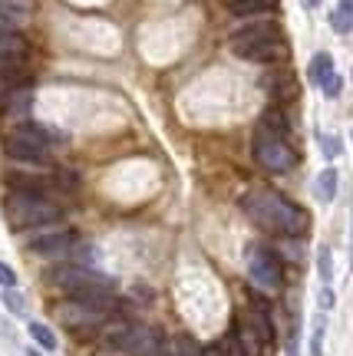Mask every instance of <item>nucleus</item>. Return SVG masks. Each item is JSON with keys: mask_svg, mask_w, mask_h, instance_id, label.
I'll list each match as a JSON object with an SVG mask.
<instances>
[{"mask_svg": "<svg viewBox=\"0 0 353 356\" xmlns=\"http://www.w3.org/2000/svg\"><path fill=\"white\" fill-rule=\"evenodd\" d=\"M241 211L251 218L258 228L281 234V238H301L311 228V215L304 211L301 204H294L290 198H284L281 191H248L241 198Z\"/></svg>", "mask_w": 353, "mask_h": 356, "instance_id": "obj_1", "label": "nucleus"}, {"mask_svg": "<svg viewBox=\"0 0 353 356\" xmlns=\"http://www.w3.org/2000/svg\"><path fill=\"white\" fill-rule=\"evenodd\" d=\"M3 211H7V225L13 231L47 228V225L63 218L60 204L50 202L47 195H37V191H13L10 198L3 202Z\"/></svg>", "mask_w": 353, "mask_h": 356, "instance_id": "obj_2", "label": "nucleus"}, {"mask_svg": "<svg viewBox=\"0 0 353 356\" xmlns=\"http://www.w3.org/2000/svg\"><path fill=\"white\" fill-rule=\"evenodd\" d=\"M50 145L53 136L43 126H17L7 136V155L13 162H26V165H43L50 162Z\"/></svg>", "mask_w": 353, "mask_h": 356, "instance_id": "obj_3", "label": "nucleus"}, {"mask_svg": "<svg viewBox=\"0 0 353 356\" xmlns=\"http://www.w3.org/2000/svg\"><path fill=\"white\" fill-rule=\"evenodd\" d=\"M254 159L258 165L271 172V175H284L297 165V152L290 149L281 136H271V132H261L258 129V139H254Z\"/></svg>", "mask_w": 353, "mask_h": 356, "instance_id": "obj_4", "label": "nucleus"}, {"mask_svg": "<svg viewBox=\"0 0 353 356\" xmlns=\"http://www.w3.org/2000/svg\"><path fill=\"white\" fill-rule=\"evenodd\" d=\"M53 284L63 287L70 297L73 293H86V291H113L116 293V280L100 274V270H89V267H79V264H66L53 274Z\"/></svg>", "mask_w": 353, "mask_h": 356, "instance_id": "obj_5", "label": "nucleus"}, {"mask_svg": "<svg viewBox=\"0 0 353 356\" xmlns=\"http://www.w3.org/2000/svg\"><path fill=\"white\" fill-rule=\"evenodd\" d=\"M248 274L258 287H265V291H278L281 284H284V267H281V257L265 248V244H251L248 248Z\"/></svg>", "mask_w": 353, "mask_h": 356, "instance_id": "obj_6", "label": "nucleus"}, {"mask_svg": "<svg viewBox=\"0 0 353 356\" xmlns=\"http://www.w3.org/2000/svg\"><path fill=\"white\" fill-rule=\"evenodd\" d=\"M56 317L63 320L66 327H106V323L113 320V314H106V310H93V307H86V304L70 300V304L56 307Z\"/></svg>", "mask_w": 353, "mask_h": 356, "instance_id": "obj_7", "label": "nucleus"}, {"mask_svg": "<svg viewBox=\"0 0 353 356\" xmlns=\"http://www.w3.org/2000/svg\"><path fill=\"white\" fill-rule=\"evenodd\" d=\"M235 343H238L241 356H265L267 353V343L261 340V333L254 330V323L248 314H238V317H235Z\"/></svg>", "mask_w": 353, "mask_h": 356, "instance_id": "obj_8", "label": "nucleus"}, {"mask_svg": "<svg viewBox=\"0 0 353 356\" xmlns=\"http://www.w3.org/2000/svg\"><path fill=\"white\" fill-rule=\"evenodd\" d=\"M265 40H278V24L271 20H261V24H251V26H241L231 33V53H241L254 47V43H265Z\"/></svg>", "mask_w": 353, "mask_h": 356, "instance_id": "obj_9", "label": "nucleus"}, {"mask_svg": "<svg viewBox=\"0 0 353 356\" xmlns=\"http://www.w3.org/2000/svg\"><path fill=\"white\" fill-rule=\"evenodd\" d=\"M73 248V234L70 231H56V234H43L37 241H30V251L40 257H63Z\"/></svg>", "mask_w": 353, "mask_h": 356, "instance_id": "obj_10", "label": "nucleus"}, {"mask_svg": "<svg viewBox=\"0 0 353 356\" xmlns=\"http://www.w3.org/2000/svg\"><path fill=\"white\" fill-rule=\"evenodd\" d=\"M241 60H251V63H274V60H284L288 56V43L284 40H265V43H254L248 50L238 53Z\"/></svg>", "mask_w": 353, "mask_h": 356, "instance_id": "obj_11", "label": "nucleus"}, {"mask_svg": "<svg viewBox=\"0 0 353 356\" xmlns=\"http://www.w3.org/2000/svg\"><path fill=\"white\" fill-rule=\"evenodd\" d=\"M30 0H0V30H17L30 20Z\"/></svg>", "mask_w": 353, "mask_h": 356, "instance_id": "obj_12", "label": "nucleus"}, {"mask_svg": "<svg viewBox=\"0 0 353 356\" xmlns=\"http://www.w3.org/2000/svg\"><path fill=\"white\" fill-rule=\"evenodd\" d=\"M30 102H33V89H30V83L13 86L10 92L0 96V113L3 115H24L26 109H30Z\"/></svg>", "mask_w": 353, "mask_h": 356, "instance_id": "obj_13", "label": "nucleus"}, {"mask_svg": "<svg viewBox=\"0 0 353 356\" xmlns=\"http://www.w3.org/2000/svg\"><path fill=\"white\" fill-rule=\"evenodd\" d=\"M26 83V63L24 56H0V86L3 92H10L13 86Z\"/></svg>", "mask_w": 353, "mask_h": 356, "instance_id": "obj_14", "label": "nucleus"}, {"mask_svg": "<svg viewBox=\"0 0 353 356\" xmlns=\"http://www.w3.org/2000/svg\"><path fill=\"white\" fill-rule=\"evenodd\" d=\"M26 53H30V43H26L24 33L0 30V56H26Z\"/></svg>", "mask_w": 353, "mask_h": 356, "instance_id": "obj_15", "label": "nucleus"}, {"mask_svg": "<svg viewBox=\"0 0 353 356\" xmlns=\"http://www.w3.org/2000/svg\"><path fill=\"white\" fill-rule=\"evenodd\" d=\"M337 168H324L320 175H317V181H314V195L320 198V202L327 204V202H334L337 198Z\"/></svg>", "mask_w": 353, "mask_h": 356, "instance_id": "obj_16", "label": "nucleus"}, {"mask_svg": "<svg viewBox=\"0 0 353 356\" xmlns=\"http://www.w3.org/2000/svg\"><path fill=\"white\" fill-rule=\"evenodd\" d=\"M330 73H337V70H334V60H330V53H317L314 60H311V66H307V79H311L314 86H324Z\"/></svg>", "mask_w": 353, "mask_h": 356, "instance_id": "obj_17", "label": "nucleus"}, {"mask_svg": "<svg viewBox=\"0 0 353 356\" xmlns=\"http://www.w3.org/2000/svg\"><path fill=\"white\" fill-rule=\"evenodd\" d=\"M258 129L261 132H271V136H288V119H284V113H281L278 106H271V109H265V115H261V122H258Z\"/></svg>", "mask_w": 353, "mask_h": 356, "instance_id": "obj_18", "label": "nucleus"}, {"mask_svg": "<svg viewBox=\"0 0 353 356\" xmlns=\"http://www.w3.org/2000/svg\"><path fill=\"white\" fill-rule=\"evenodd\" d=\"M330 26H334L337 33H350L353 30V0H340V3H337V10L330 13Z\"/></svg>", "mask_w": 353, "mask_h": 356, "instance_id": "obj_19", "label": "nucleus"}, {"mask_svg": "<svg viewBox=\"0 0 353 356\" xmlns=\"http://www.w3.org/2000/svg\"><path fill=\"white\" fill-rule=\"evenodd\" d=\"M278 0H235V3H228L235 17H251V13H267L274 7Z\"/></svg>", "mask_w": 353, "mask_h": 356, "instance_id": "obj_20", "label": "nucleus"}, {"mask_svg": "<svg viewBox=\"0 0 353 356\" xmlns=\"http://www.w3.org/2000/svg\"><path fill=\"white\" fill-rule=\"evenodd\" d=\"M26 330H30V337H33V343L37 346H43V350H56V333H53L50 327H43L40 320H33Z\"/></svg>", "mask_w": 353, "mask_h": 356, "instance_id": "obj_21", "label": "nucleus"}, {"mask_svg": "<svg viewBox=\"0 0 353 356\" xmlns=\"http://www.w3.org/2000/svg\"><path fill=\"white\" fill-rule=\"evenodd\" d=\"M324 327H327V317L320 314L314 320V340H311V356H324Z\"/></svg>", "mask_w": 353, "mask_h": 356, "instance_id": "obj_22", "label": "nucleus"}, {"mask_svg": "<svg viewBox=\"0 0 353 356\" xmlns=\"http://www.w3.org/2000/svg\"><path fill=\"white\" fill-rule=\"evenodd\" d=\"M317 267H320V280L330 284V277H334V257H330V248H320V251H317Z\"/></svg>", "mask_w": 353, "mask_h": 356, "instance_id": "obj_23", "label": "nucleus"}, {"mask_svg": "<svg viewBox=\"0 0 353 356\" xmlns=\"http://www.w3.org/2000/svg\"><path fill=\"white\" fill-rule=\"evenodd\" d=\"M3 304H7V310H13V314H26V304H24V297L17 293V287H7V293H3Z\"/></svg>", "mask_w": 353, "mask_h": 356, "instance_id": "obj_24", "label": "nucleus"}, {"mask_svg": "<svg viewBox=\"0 0 353 356\" xmlns=\"http://www.w3.org/2000/svg\"><path fill=\"white\" fill-rule=\"evenodd\" d=\"M324 96H327V99H337V96H340V89H343V79L337 76V73H330L327 76V83H324Z\"/></svg>", "mask_w": 353, "mask_h": 356, "instance_id": "obj_25", "label": "nucleus"}, {"mask_svg": "<svg viewBox=\"0 0 353 356\" xmlns=\"http://www.w3.org/2000/svg\"><path fill=\"white\" fill-rule=\"evenodd\" d=\"M178 350H182V356H202V346L191 337H178Z\"/></svg>", "mask_w": 353, "mask_h": 356, "instance_id": "obj_26", "label": "nucleus"}, {"mask_svg": "<svg viewBox=\"0 0 353 356\" xmlns=\"http://www.w3.org/2000/svg\"><path fill=\"white\" fill-rule=\"evenodd\" d=\"M320 145H324V155H327V159H337V155H340V139H334V136H324Z\"/></svg>", "mask_w": 353, "mask_h": 356, "instance_id": "obj_27", "label": "nucleus"}, {"mask_svg": "<svg viewBox=\"0 0 353 356\" xmlns=\"http://www.w3.org/2000/svg\"><path fill=\"white\" fill-rule=\"evenodd\" d=\"M0 284L3 287H17V274H13V267H7L0 261Z\"/></svg>", "mask_w": 353, "mask_h": 356, "instance_id": "obj_28", "label": "nucleus"}, {"mask_svg": "<svg viewBox=\"0 0 353 356\" xmlns=\"http://www.w3.org/2000/svg\"><path fill=\"white\" fill-rule=\"evenodd\" d=\"M320 307L327 310V307H334V291H330L327 284H324V291H320Z\"/></svg>", "mask_w": 353, "mask_h": 356, "instance_id": "obj_29", "label": "nucleus"}, {"mask_svg": "<svg viewBox=\"0 0 353 356\" xmlns=\"http://www.w3.org/2000/svg\"><path fill=\"white\" fill-rule=\"evenodd\" d=\"M350 264H353V225H350Z\"/></svg>", "mask_w": 353, "mask_h": 356, "instance_id": "obj_30", "label": "nucleus"}, {"mask_svg": "<svg viewBox=\"0 0 353 356\" xmlns=\"http://www.w3.org/2000/svg\"><path fill=\"white\" fill-rule=\"evenodd\" d=\"M149 356H172V353H165V346H162V350H155V353H149Z\"/></svg>", "mask_w": 353, "mask_h": 356, "instance_id": "obj_31", "label": "nucleus"}, {"mask_svg": "<svg viewBox=\"0 0 353 356\" xmlns=\"http://www.w3.org/2000/svg\"><path fill=\"white\" fill-rule=\"evenodd\" d=\"M304 3H307V7H317V3H320V0H304Z\"/></svg>", "mask_w": 353, "mask_h": 356, "instance_id": "obj_32", "label": "nucleus"}, {"mask_svg": "<svg viewBox=\"0 0 353 356\" xmlns=\"http://www.w3.org/2000/svg\"><path fill=\"white\" fill-rule=\"evenodd\" d=\"M26 356H43V353H40V350H30V353H26Z\"/></svg>", "mask_w": 353, "mask_h": 356, "instance_id": "obj_33", "label": "nucleus"}, {"mask_svg": "<svg viewBox=\"0 0 353 356\" xmlns=\"http://www.w3.org/2000/svg\"><path fill=\"white\" fill-rule=\"evenodd\" d=\"M228 3H235V0H228Z\"/></svg>", "mask_w": 353, "mask_h": 356, "instance_id": "obj_34", "label": "nucleus"}]
</instances>
